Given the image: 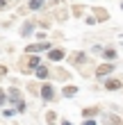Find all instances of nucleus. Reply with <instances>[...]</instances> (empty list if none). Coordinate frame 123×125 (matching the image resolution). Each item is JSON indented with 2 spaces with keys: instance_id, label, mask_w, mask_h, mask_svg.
I'll use <instances>...</instances> for the list:
<instances>
[{
  "instance_id": "1",
  "label": "nucleus",
  "mask_w": 123,
  "mask_h": 125,
  "mask_svg": "<svg viewBox=\"0 0 123 125\" xmlns=\"http://www.w3.org/2000/svg\"><path fill=\"white\" fill-rule=\"evenodd\" d=\"M39 66H41V57L39 55H27L25 52L18 59V68H21V73H25V75H27V73H32V71H37Z\"/></svg>"
},
{
  "instance_id": "2",
  "label": "nucleus",
  "mask_w": 123,
  "mask_h": 125,
  "mask_svg": "<svg viewBox=\"0 0 123 125\" xmlns=\"http://www.w3.org/2000/svg\"><path fill=\"white\" fill-rule=\"evenodd\" d=\"M114 62H105V64H100L96 66V71H93V75H96L98 80H107V77H112V73H114Z\"/></svg>"
},
{
  "instance_id": "3",
  "label": "nucleus",
  "mask_w": 123,
  "mask_h": 125,
  "mask_svg": "<svg viewBox=\"0 0 123 125\" xmlns=\"http://www.w3.org/2000/svg\"><path fill=\"white\" fill-rule=\"evenodd\" d=\"M50 48H53L50 41H37V43H30V46L25 48V52L27 55H39V52H48Z\"/></svg>"
},
{
  "instance_id": "4",
  "label": "nucleus",
  "mask_w": 123,
  "mask_h": 125,
  "mask_svg": "<svg viewBox=\"0 0 123 125\" xmlns=\"http://www.w3.org/2000/svg\"><path fill=\"white\" fill-rule=\"evenodd\" d=\"M7 98H9V105H14V107H18V105L25 102L23 91H21L18 86H9V89H7Z\"/></svg>"
},
{
  "instance_id": "5",
  "label": "nucleus",
  "mask_w": 123,
  "mask_h": 125,
  "mask_svg": "<svg viewBox=\"0 0 123 125\" xmlns=\"http://www.w3.org/2000/svg\"><path fill=\"white\" fill-rule=\"evenodd\" d=\"M39 98L43 102H53L55 100V86L50 84V82H43L41 84V91H39Z\"/></svg>"
},
{
  "instance_id": "6",
  "label": "nucleus",
  "mask_w": 123,
  "mask_h": 125,
  "mask_svg": "<svg viewBox=\"0 0 123 125\" xmlns=\"http://www.w3.org/2000/svg\"><path fill=\"white\" fill-rule=\"evenodd\" d=\"M100 121H103V125H123V118L114 112H103L100 114Z\"/></svg>"
},
{
  "instance_id": "7",
  "label": "nucleus",
  "mask_w": 123,
  "mask_h": 125,
  "mask_svg": "<svg viewBox=\"0 0 123 125\" xmlns=\"http://www.w3.org/2000/svg\"><path fill=\"white\" fill-rule=\"evenodd\" d=\"M48 59L50 62H62V59H66V50L59 48V46H53L48 50Z\"/></svg>"
},
{
  "instance_id": "8",
  "label": "nucleus",
  "mask_w": 123,
  "mask_h": 125,
  "mask_svg": "<svg viewBox=\"0 0 123 125\" xmlns=\"http://www.w3.org/2000/svg\"><path fill=\"white\" fill-rule=\"evenodd\" d=\"M91 14H93V18H96V23H107V21H110V11H107L105 7H93Z\"/></svg>"
},
{
  "instance_id": "9",
  "label": "nucleus",
  "mask_w": 123,
  "mask_h": 125,
  "mask_svg": "<svg viewBox=\"0 0 123 125\" xmlns=\"http://www.w3.org/2000/svg\"><path fill=\"white\" fill-rule=\"evenodd\" d=\"M34 30H37V21L30 18V21H25V23H23V27H21V36H23V39H27V36L37 34Z\"/></svg>"
},
{
  "instance_id": "10",
  "label": "nucleus",
  "mask_w": 123,
  "mask_h": 125,
  "mask_svg": "<svg viewBox=\"0 0 123 125\" xmlns=\"http://www.w3.org/2000/svg\"><path fill=\"white\" fill-rule=\"evenodd\" d=\"M103 86H105L107 91H119V89H123V82H121L119 77H107Z\"/></svg>"
},
{
  "instance_id": "11",
  "label": "nucleus",
  "mask_w": 123,
  "mask_h": 125,
  "mask_svg": "<svg viewBox=\"0 0 123 125\" xmlns=\"http://www.w3.org/2000/svg\"><path fill=\"white\" fill-rule=\"evenodd\" d=\"M34 75H37V77L41 80V82H48V77H50V75H53V73H50V68H48V66H46V64H41V66H39V68H37V71H34Z\"/></svg>"
},
{
  "instance_id": "12",
  "label": "nucleus",
  "mask_w": 123,
  "mask_h": 125,
  "mask_svg": "<svg viewBox=\"0 0 123 125\" xmlns=\"http://www.w3.org/2000/svg\"><path fill=\"white\" fill-rule=\"evenodd\" d=\"M103 112H100V107L98 105H93V107H84L82 109V118H96V116H100Z\"/></svg>"
},
{
  "instance_id": "13",
  "label": "nucleus",
  "mask_w": 123,
  "mask_h": 125,
  "mask_svg": "<svg viewBox=\"0 0 123 125\" xmlns=\"http://www.w3.org/2000/svg\"><path fill=\"white\" fill-rule=\"evenodd\" d=\"M103 57H105V62H116L119 50L114 48V46H107V48H103Z\"/></svg>"
},
{
  "instance_id": "14",
  "label": "nucleus",
  "mask_w": 123,
  "mask_h": 125,
  "mask_svg": "<svg viewBox=\"0 0 123 125\" xmlns=\"http://www.w3.org/2000/svg\"><path fill=\"white\" fill-rule=\"evenodd\" d=\"M71 64H73V66H82V64H87V55L82 52V50L73 52V55H71Z\"/></svg>"
},
{
  "instance_id": "15",
  "label": "nucleus",
  "mask_w": 123,
  "mask_h": 125,
  "mask_svg": "<svg viewBox=\"0 0 123 125\" xmlns=\"http://www.w3.org/2000/svg\"><path fill=\"white\" fill-rule=\"evenodd\" d=\"M78 91H80V89H78L75 84H66V86L62 89V98H75Z\"/></svg>"
},
{
  "instance_id": "16",
  "label": "nucleus",
  "mask_w": 123,
  "mask_h": 125,
  "mask_svg": "<svg viewBox=\"0 0 123 125\" xmlns=\"http://www.w3.org/2000/svg\"><path fill=\"white\" fill-rule=\"evenodd\" d=\"M46 7V0H27V9L30 11H39Z\"/></svg>"
},
{
  "instance_id": "17",
  "label": "nucleus",
  "mask_w": 123,
  "mask_h": 125,
  "mask_svg": "<svg viewBox=\"0 0 123 125\" xmlns=\"http://www.w3.org/2000/svg\"><path fill=\"white\" fill-rule=\"evenodd\" d=\"M25 89H27V93L39 95V91H41V84H39V82H27V84H25Z\"/></svg>"
},
{
  "instance_id": "18",
  "label": "nucleus",
  "mask_w": 123,
  "mask_h": 125,
  "mask_svg": "<svg viewBox=\"0 0 123 125\" xmlns=\"http://www.w3.org/2000/svg\"><path fill=\"white\" fill-rule=\"evenodd\" d=\"M46 125H57V112L55 109H48L46 112Z\"/></svg>"
},
{
  "instance_id": "19",
  "label": "nucleus",
  "mask_w": 123,
  "mask_h": 125,
  "mask_svg": "<svg viewBox=\"0 0 123 125\" xmlns=\"http://www.w3.org/2000/svg\"><path fill=\"white\" fill-rule=\"evenodd\" d=\"M71 14H73L75 18H82L87 11H84V7H82V5H73V7H71Z\"/></svg>"
},
{
  "instance_id": "20",
  "label": "nucleus",
  "mask_w": 123,
  "mask_h": 125,
  "mask_svg": "<svg viewBox=\"0 0 123 125\" xmlns=\"http://www.w3.org/2000/svg\"><path fill=\"white\" fill-rule=\"evenodd\" d=\"M55 77H57V80H62V82H66V80L71 77V73H68V71H64V68H57V71H55Z\"/></svg>"
},
{
  "instance_id": "21",
  "label": "nucleus",
  "mask_w": 123,
  "mask_h": 125,
  "mask_svg": "<svg viewBox=\"0 0 123 125\" xmlns=\"http://www.w3.org/2000/svg\"><path fill=\"white\" fill-rule=\"evenodd\" d=\"M5 105H9V98H7V91L0 89V109H5Z\"/></svg>"
},
{
  "instance_id": "22",
  "label": "nucleus",
  "mask_w": 123,
  "mask_h": 125,
  "mask_svg": "<svg viewBox=\"0 0 123 125\" xmlns=\"http://www.w3.org/2000/svg\"><path fill=\"white\" fill-rule=\"evenodd\" d=\"M55 18L59 21V23H64V21L68 18V14H66V9H59V14H55Z\"/></svg>"
},
{
  "instance_id": "23",
  "label": "nucleus",
  "mask_w": 123,
  "mask_h": 125,
  "mask_svg": "<svg viewBox=\"0 0 123 125\" xmlns=\"http://www.w3.org/2000/svg\"><path fill=\"white\" fill-rule=\"evenodd\" d=\"M2 116H5V118H11V116H16V109H9V107H5V109H2Z\"/></svg>"
},
{
  "instance_id": "24",
  "label": "nucleus",
  "mask_w": 123,
  "mask_h": 125,
  "mask_svg": "<svg viewBox=\"0 0 123 125\" xmlns=\"http://www.w3.org/2000/svg\"><path fill=\"white\" fill-rule=\"evenodd\" d=\"M91 52H93V55H103V46H98V43H96V46L91 48Z\"/></svg>"
},
{
  "instance_id": "25",
  "label": "nucleus",
  "mask_w": 123,
  "mask_h": 125,
  "mask_svg": "<svg viewBox=\"0 0 123 125\" xmlns=\"http://www.w3.org/2000/svg\"><path fill=\"white\" fill-rule=\"evenodd\" d=\"M7 75V66L5 64H0V82H2V77Z\"/></svg>"
},
{
  "instance_id": "26",
  "label": "nucleus",
  "mask_w": 123,
  "mask_h": 125,
  "mask_svg": "<svg viewBox=\"0 0 123 125\" xmlns=\"http://www.w3.org/2000/svg\"><path fill=\"white\" fill-rule=\"evenodd\" d=\"M84 23L87 25H96V18H93V16H84Z\"/></svg>"
},
{
  "instance_id": "27",
  "label": "nucleus",
  "mask_w": 123,
  "mask_h": 125,
  "mask_svg": "<svg viewBox=\"0 0 123 125\" xmlns=\"http://www.w3.org/2000/svg\"><path fill=\"white\" fill-rule=\"evenodd\" d=\"M82 125H98V123H96V118H84Z\"/></svg>"
},
{
  "instance_id": "28",
  "label": "nucleus",
  "mask_w": 123,
  "mask_h": 125,
  "mask_svg": "<svg viewBox=\"0 0 123 125\" xmlns=\"http://www.w3.org/2000/svg\"><path fill=\"white\" fill-rule=\"evenodd\" d=\"M37 41H46V32H37Z\"/></svg>"
},
{
  "instance_id": "29",
  "label": "nucleus",
  "mask_w": 123,
  "mask_h": 125,
  "mask_svg": "<svg viewBox=\"0 0 123 125\" xmlns=\"http://www.w3.org/2000/svg\"><path fill=\"white\" fill-rule=\"evenodd\" d=\"M59 125H75V123H71L68 118H62V121H59Z\"/></svg>"
},
{
  "instance_id": "30",
  "label": "nucleus",
  "mask_w": 123,
  "mask_h": 125,
  "mask_svg": "<svg viewBox=\"0 0 123 125\" xmlns=\"http://www.w3.org/2000/svg\"><path fill=\"white\" fill-rule=\"evenodd\" d=\"M2 9H7V0H0V11Z\"/></svg>"
},
{
  "instance_id": "31",
  "label": "nucleus",
  "mask_w": 123,
  "mask_h": 125,
  "mask_svg": "<svg viewBox=\"0 0 123 125\" xmlns=\"http://www.w3.org/2000/svg\"><path fill=\"white\" fill-rule=\"evenodd\" d=\"M121 9H123V2H121Z\"/></svg>"
},
{
  "instance_id": "32",
  "label": "nucleus",
  "mask_w": 123,
  "mask_h": 125,
  "mask_svg": "<svg viewBox=\"0 0 123 125\" xmlns=\"http://www.w3.org/2000/svg\"><path fill=\"white\" fill-rule=\"evenodd\" d=\"M89 2H91V0H89Z\"/></svg>"
}]
</instances>
